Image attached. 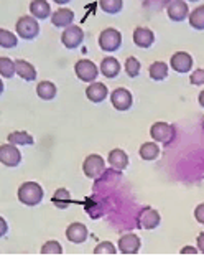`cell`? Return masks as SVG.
<instances>
[{
	"label": "cell",
	"instance_id": "obj_37",
	"mask_svg": "<svg viewBox=\"0 0 204 259\" xmlns=\"http://www.w3.org/2000/svg\"><path fill=\"white\" fill-rule=\"evenodd\" d=\"M196 243H197V251L202 252V254H204V231L199 233V236H197Z\"/></svg>",
	"mask_w": 204,
	"mask_h": 259
},
{
	"label": "cell",
	"instance_id": "obj_36",
	"mask_svg": "<svg viewBox=\"0 0 204 259\" xmlns=\"http://www.w3.org/2000/svg\"><path fill=\"white\" fill-rule=\"evenodd\" d=\"M7 231H9V225H7V221H5L2 217H0V238L7 235Z\"/></svg>",
	"mask_w": 204,
	"mask_h": 259
},
{
	"label": "cell",
	"instance_id": "obj_11",
	"mask_svg": "<svg viewBox=\"0 0 204 259\" xmlns=\"http://www.w3.org/2000/svg\"><path fill=\"white\" fill-rule=\"evenodd\" d=\"M167 14H168L170 20L183 22L184 18H188V15H189L188 4L184 2V0H170L167 5Z\"/></svg>",
	"mask_w": 204,
	"mask_h": 259
},
{
	"label": "cell",
	"instance_id": "obj_12",
	"mask_svg": "<svg viewBox=\"0 0 204 259\" xmlns=\"http://www.w3.org/2000/svg\"><path fill=\"white\" fill-rule=\"evenodd\" d=\"M170 66L176 73H189L193 68V56L186 52H176L170 60Z\"/></svg>",
	"mask_w": 204,
	"mask_h": 259
},
{
	"label": "cell",
	"instance_id": "obj_28",
	"mask_svg": "<svg viewBox=\"0 0 204 259\" xmlns=\"http://www.w3.org/2000/svg\"><path fill=\"white\" fill-rule=\"evenodd\" d=\"M99 7L102 9V12H106V14L116 15L122 10L124 2L122 0H99Z\"/></svg>",
	"mask_w": 204,
	"mask_h": 259
},
{
	"label": "cell",
	"instance_id": "obj_13",
	"mask_svg": "<svg viewBox=\"0 0 204 259\" xmlns=\"http://www.w3.org/2000/svg\"><path fill=\"white\" fill-rule=\"evenodd\" d=\"M140 246H142V241H140V238L137 235H133V233L120 236L117 243V248L122 254H137Z\"/></svg>",
	"mask_w": 204,
	"mask_h": 259
},
{
	"label": "cell",
	"instance_id": "obj_39",
	"mask_svg": "<svg viewBox=\"0 0 204 259\" xmlns=\"http://www.w3.org/2000/svg\"><path fill=\"white\" fill-rule=\"evenodd\" d=\"M197 101H199V104L204 107V91H201V93H199V98H197Z\"/></svg>",
	"mask_w": 204,
	"mask_h": 259
},
{
	"label": "cell",
	"instance_id": "obj_18",
	"mask_svg": "<svg viewBox=\"0 0 204 259\" xmlns=\"http://www.w3.org/2000/svg\"><path fill=\"white\" fill-rule=\"evenodd\" d=\"M73 22H74V14H73V10H69V9H58L51 15V23L58 28H63V27L66 28L69 25H73Z\"/></svg>",
	"mask_w": 204,
	"mask_h": 259
},
{
	"label": "cell",
	"instance_id": "obj_33",
	"mask_svg": "<svg viewBox=\"0 0 204 259\" xmlns=\"http://www.w3.org/2000/svg\"><path fill=\"white\" fill-rule=\"evenodd\" d=\"M117 249L111 241H102L94 248V254H116Z\"/></svg>",
	"mask_w": 204,
	"mask_h": 259
},
{
	"label": "cell",
	"instance_id": "obj_43",
	"mask_svg": "<svg viewBox=\"0 0 204 259\" xmlns=\"http://www.w3.org/2000/svg\"><path fill=\"white\" fill-rule=\"evenodd\" d=\"M202 127H204V122H202Z\"/></svg>",
	"mask_w": 204,
	"mask_h": 259
},
{
	"label": "cell",
	"instance_id": "obj_25",
	"mask_svg": "<svg viewBox=\"0 0 204 259\" xmlns=\"http://www.w3.org/2000/svg\"><path fill=\"white\" fill-rule=\"evenodd\" d=\"M138 154L143 160H155L157 157L160 155V147H158V144L155 141L145 142V144H142V147H140Z\"/></svg>",
	"mask_w": 204,
	"mask_h": 259
},
{
	"label": "cell",
	"instance_id": "obj_8",
	"mask_svg": "<svg viewBox=\"0 0 204 259\" xmlns=\"http://www.w3.org/2000/svg\"><path fill=\"white\" fill-rule=\"evenodd\" d=\"M82 40H84V31H82V28L78 27V25H69V27L63 30L61 41L68 50L78 48L82 43Z\"/></svg>",
	"mask_w": 204,
	"mask_h": 259
},
{
	"label": "cell",
	"instance_id": "obj_6",
	"mask_svg": "<svg viewBox=\"0 0 204 259\" xmlns=\"http://www.w3.org/2000/svg\"><path fill=\"white\" fill-rule=\"evenodd\" d=\"M160 221H162L160 213L151 206H143L142 211H140L137 217L138 228H143V230H155L157 226L160 225Z\"/></svg>",
	"mask_w": 204,
	"mask_h": 259
},
{
	"label": "cell",
	"instance_id": "obj_35",
	"mask_svg": "<svg viewBox=\"0 0 204 259\" xmlns=\"http://www.w3.org/2000/svg\"><path fill=\"white\" fill-rule=\"evenodd\" d=\"M194 218L199 221L201 225H204V203H201V205H197L196 208H194Z\"/></svg>",
	"mask_w": 204,
	"mask_h": 259
},
{
	"label": "cell",
	"instance_id": "obj_26",
	"mask_svg": "<svg viewBox=\"0 0 204 259\" xmlns=\"http://www.w3.org/2000/svg\"><path fill=\"white\" fill-rule=\"evenodd\" d=\"M9 142L14 144V145H31L33 144V137L31 134L25 131H15V132H10L9 134Z\"/></svg>",
	"mask_w": 204,
	"mask_h": 259
},
{
	"label": "cell",
	"instance_id": "obj_41",
	"mask_svg": "<svg viewBox=\"0 0 204 259\" xmlns=\"http://www.w3.org/2000/svg\"><path fill=\"white\" fill-rule=\"evenodd\" d=\"M2 93H4V81L0 79V94H2Z\"/></svg>",
	"mask_w": 204,
	"mask_h": 259
},
{
	"label": "cell",
	"instance_id": "obj_19",
	"mask_svg": "<svg viewBox=\"0 0 204 259\" xmlns=\"http://www.w3.org/2000/svg\"><path fill=\"white\" fill-rule=\"evenodd\" d=\"M15 71H17L18 76L25 81H35L38 76L36 68L25 60H15Z\"/></svg>",
	"mask_w": 204,
	"mask_h": 259
},
{
	"label": "cell",
	"instance_id": "obj_31",
	"mask_svg": "<svg viewBox=\"0 0 204 259\" xmlns=\"http://www.w3.org/2000/svg\"><path fill=\"white\" fill-rule=\"evenodd\" d=\"M140 61L135 58V56H129L125 61V73L129 78H137L140 74Z\"/></svg>",
	"mask_w": 204,
	"mask_h": 259
},
{
	"label": "cell",
	"instance_id": "obj_34",
	"mask_svg": "<svg viewBox=\"0 0 204 259\" xmlns=\"http://www.w3.org/2000/svg\"><path fill=\"white\" fill-rule=\"evenodd\" d=\"M189 83L193 84V86H201V84H204V69L202 68H197V69H194L193 73H191Z\"/></svg>",
	"mask_w": 204,
	"mask_h": 259
},
{
	"label": "cell",
	"instance_id": "obj_15",
	"mask_svg": "<svg viewBox=\"0 0 204 259\" xmlns=\"http://www.w3.org/2000/svg\"><path fill=\"white\" fill-rule=\"evenodd\" d=\"M107 96H109V90L104 83H97L94 81L87 88H86V98L91 101V103H102Z\"/></svg>",
	"mask_w": 204,
	"mask_h": 259
},
{
	"label": "cell",
	"instance_id": "obj_9",
	"mask_svg": "<svg viewBox=\"0 0 204 259\" xmlns=\"http://www.w3.org/2000/svg\"><path fill=\"white\" fill-rule=\"evenodd\" d=\"M22 162V154L17 145L14 144H4L0 145V163L5 167H17Z\"/></svg>",
	"mask_w": 204,
	"mask_h": 259
},
{
	"label": "cell",
	"instance_id": "obj_16",
	"mask_svg": "<svg viewBox=\"0 0 204 259\" xmlns=\"http://www.w3.org/2000/svg\"><path fill=\"white\" fill-rule=\"evenodd\" d=\"M87 236H89V231L86 228V225H82V223H71L66 230V238L74 244L84 243Z\"/></svg>",
	"mask_w": 204,
	"mask_h": 259
},
{
	"label": "cell",
	"instance_id": "obj_17",
	"mask_svg": "<svg viewBox=\"0 0 204 259\" xmlns=\"http://www.w3.org/2000/svg\"><path fill=\"white\" fill-rule=\"evenodd\" d=\"M99 71L104 74L106 78L112 79V78L119 76V73H120V63H119L117 58H114V56H106V58L100 61Z\"/></svg>",
	"mask_w": 204,
	"mask_h": 259
},
{
	"label": "cell",
	"instance_id": "obj_29",
	"mask_svg": "<svg viewBox=\"0 0 204 259\" xmlns=\"http://www.w3.org/2000/svg\"><path fill=\"white\" fill-rule=\"evenodd\" d=\"M15 73V61L7 58V56H0V76L10 79L14 78Z\"/></svg>",
	"mask_w": 204,
	"mask_h": 259
},
{
	"label": "cell",
	"instance_id": "obj_21",
	"mask_svg": "<svg viewBox=\"0 0 204 259\" xmlns=\"http://www.w3.org/2000/svg\"><path fill=\"white\" fill-rule=\"evenodd\" d=\"M107 160H109L111 167L114 170H125L127 165H129V155H127L122 149H114L109 152V157H107Z\"/></svg>",
	"mask_w": 204,
	"mask_h": 259
},
{
	"label": "cell",
	"instance_id": "obj_2",
	"mask_svg": "<svg viewBox=\"0 0 204 259\" xmlns=\"http://www.w3.org/2000/svg\"><path fill=\"white\" fill-rule=\"evenodd\" d=\"M15 30H17V35L20 36V38L33 40L38 36V33H40V25H38V20L35 17L25 15V17H20L17 20Z\"/></svg>",
	"mask_w": 204,
	"mask_h": 259
},
{
	"label": "cell",
	"instance_id": "obj_20",
	"mask_svg": "<svg viewBox=\"0 0 204 259\" xmlns=\"http://www.w3.org/2000/svg\"><path fill=\"white\" fill-rule=\"evenodd\" d=\"M30 14H31V17H35L36 20H44V18H48L51 14V7H49L48 0H31Z\"/></svg>",
	"mask_w": 204,
	"mask_h": 259
},
{
	"label": "cell",
	"instance_id": "obj_32",
	"mask_svg": "<svg viewBox=\"0 0 204 259\" xmlns=\"http://www.w3.org/2000/svg\"><path fill=\"white\" fill-rule=\"evenodd\" d=\"M61 252H63V246L58 241H55V239L46 241L41 246V254H61Z\"/></svg>",
	"mask_w": 204,
	"mask_h": 259
},
{
	"label": "cell",
	"instance_id": "obj_30",
	"mask_svg": "<svg viewBox=\"0 0 204 259\" xmlns=\"http://www.w3.org/2000/svg\"><path fill=\"white\" fill-rule=\"evenodd\" d=\"M18 43V38L15 33L12 31L5 30V28H0V47L2 48H15Z\"/></svg>",
	"mask_w": 204,
	"mask_h": 259
},
{
	"label": "cell",
	"instance_id": "obj_38",
	"mask_svg": "<svg viewBox=\"0 0 204 259\" xmlns=\"http://www.w3.org/2000/svg\"><path fill=\"white\" fill-rule=\"evenodd\" d=\"M181 254H196V252H199L197 251L194 246H184V248H181Z\"/></svg>",
	"mask_w": 204,
	"mask_h": 259
},
{
	"label": "cell",
	"instance_id": "obj_7",
	"mask_svg": "<svg viewBox=\"0 0 204 259\" xmlns=\"http://www.w3.org/2000/svg\"><path fill=\"white\" fill-rule=\"evenodd\" d=\"M150 136L155 142H162L168 145L175 139V127L167 122H155L150 127Z\"/></svg>",
	"mask_w": 204,
	"mask_h": 259
},
{
	"label": "cell",
	"instance_id": "obj_23",
	"mask_svg": "<svg viewBox=\"0 0 204 259\" xmlns=\"http://www.w3.org/2000/svg\"><path fill=\"white\" fill-rule=\"evenodd\" d=\"M56 93H58V90H56L55 83H51V81H40V83H38V86H36L38 98L43 99V101L55 99Z\"/></svg>",
	"mask_w": 204,
	"mask_h": 259
},
{
	"label": "cell",
	"instance_id": "obj_24",
	"mask_svg": "<svg viewBox=\"0 0 204 259\" xmlns=\"http://www.w3.org/2000/svg\"><path fill=\"white\" fill-rule=\"evenodd\" d=\"M148 74L153 81H163L168 76V65L163 61H155L151 63L148 68Z\"/></svg>",
	"mask_w": 204,
	"mask_h": 259
},
{
	"label": "cell",
	"instance_id": "obj_40",
	"mask_svg": "<svg viewBox=\"0 0 204 259\" xmlns=\"http://www.w3.org/2000/svg\"><path fill=\"white\" fill-rule=\"evenodd\" d=\"M55 2L58 4V5H65V4H68V2H69V0H55Z\"/></svg>",
	"mask_w": 204,
	"mask_h": 259
},
{
	"label": "cell",
	"instance_id": "obj_27",
	"mask_svg": "<svg viewBox=\"0 0 204 259\" xmlns=\"http://www.w3.org/2000/svg\"><path fill=\"white\" fill-rule=\"evenodd\" d=\"M188 18H189V25L194 30H204V5H199V7H196L188 15Z\"/></svg>",
	"mask_w": 204,
	"mask_h": 259
},
{
	"label": "cell",
	"instance_id": "obj_10",
	"mask_svg": "<svg viewBox=\"0 0 204 259\" xmlns=\"http://www.w3.org/2000/svg\"><path fill=\"white\" fill-rule=\"evenodd\" d=\"M111 103L117 111H129L133 103L132 93L125 88H117L111 93Z\"/></svg>",
	"mask_w": 204,
	"mask_h": 259
},
{
	"label": "cell",
	"instance_id": "obj_42",
	"mask_svg": "<svg viewBox=\"0 0 204 259\" xmlns=\"http://www.w3.org/2000/svg\"><path fill=\"white\" fill-rule=\"evenodd\" d=\"M189 2H197V0H189Z\"/></svg>",
	"mask_w": 204,
	"mask_h": 259
},
{
	"label": "cell",
	"instance_id": "obj_3",
	"mask_svg": "<svg viewBox=\"0 0 204 259\" xmlns=\"http://www.w3.org/2000/svg\"><path fill=\"white\" fill-rule=\"evenodd\" d=\"M122 45V33L116 28H106L99 35V47L107 53L117 52Z\"/></svg>",
	"mask_w": 204,
	"mask_h": 259
},
{
	"label": "cell",
	"instance_id": "obj_14",
	"mask_svg": "<svg viewBox=\"0 0 204 259\" xmlns=\"http://www.w3.org/2000/svg\"><path fill=\"white\" fill-rule=\"evenodd\" d=\"M155 41V33L146 27H137L133 30V43L138 48H150Z\"/></svg>",
	"mask_w": 204,
	"mask_h": 259
},
{
	"label": "cell",
	"instance_id": "obj_22",
	"mask_svg": "<svg viewBox=\"0 0 204 259\" xmlns=\"http://www.w3.org/2000/svg\"><path fill=\"white\" fill-rule=\"evenodd\" d=\"M51 201H53V205L56 208H60V210H68L69 205L73 203V198H71V193H69L66 188H58V190L55 192Z\"/></svg>",
	"mask_w": 204,
	"mask_h": 259
},
{
	"label": "cell",
	"instance_id": "obj_1",
	"mask_svg": "<svg viewBox=\"0 0 204 259\" xmlns=\"http://www.w3.org/2000/svg\"><path fill=\"white\" fill-rule=\"evenodd\" d=\"M17 197L20 200V203L27 206H35L43 200V188L36 182H25L18 187Z\"/></svg>",
	"mask_w": 204,
	"mask_h": 259
},
{
	"label": "cell",
	"instance_id": "obj_5",
	"mask_svg": "<svg viewBox=\"0 0 204 259\" xmlns=\"http://www.w3.org/2000/svg\"><path fill=\"white\" fill-rule=\"evenodd\" d=\"M74 73H76V76L81 81H84V83H94V79L97 78V74H99V68L95 66L91 60L82 58L79 61H76Z\"/></svg>",
	"mask_w": 204,
	"mask_h": 259
},
{
	"label": "cell",
	"instance_id": "obj_4",
	"mask_svg": "<svg viewBox=\"0 0 204 259\" xmlns=\"http://www.w3.org/2000/svg\"><path fill=\"white\" fill-rule=\"evenodd\" d=\"M82 172L87 177V179L95 180L106 172V162L100 155L97 154H91L86 157L84 163H82Z\"/></svg>",
	"mask_w": 204,
	"mask_h": 259
}]
</instances>
